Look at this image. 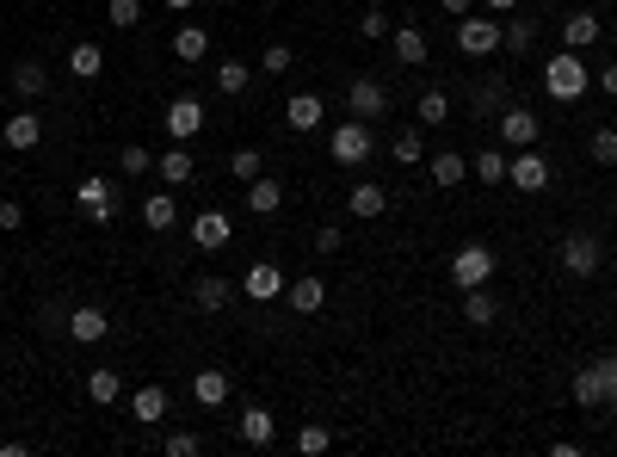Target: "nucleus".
<instances>
[{
	"label": "nucleus",
	"mask_w": 617,
	"mask_h": 457,
	"mask_svg": "<svg viewBox=\"0 0 617 457\" xmlns=\"http://www.w3.org/2000/svg\"><path fill=\"white\" fill-rule=\"evenodd\" d=\"M587 87H593V68L580 62V50H556L550 62H543V93H550L556 105H574Z\"/></svg>",
	"instance_id": "f257e3e1"
},
{
	"label": "nucleus",
	"mask_w": 617,
	"mask_h": 457,
	"mask_svg": "<svg viewBox=\"0 0 617 457\" xmlns=\"http://www.w3.org/2000/svg\"><path fill=\"white\" fill-rule=\"evenodd\" d=\"M328 155H334V167H365V161L377 155V136H371V124H365V118H346V124H334V136H328Z\"/></svg>",
	"instance_id": "f03ea898"
},
{
	"label": "nucleus",
	"mask_w": 617,
	"mask_h": 457,
	"mask_svg": "<svg viewBox=\"0 0 617 457\" xmlns=\"http://www.w3.org/2000/svg\"><path fill=\"white\" fill-rule=\"evenodd\" d=\"M550 180H556V167H550V155H543L537 143L506 155V186H519V192H543Z\"/></svg>",
	"instance_id": "7ed1b4c3"
},
{
	"label": "nucleus",
	"mask_w": 617,
	"mask_h": 457,
	"mask_svg": "<svg viewBox=\"0 0 617 457\" xmlns=\"http://www.w3.org/2000/svg\"><path fill=\"white\" fill-rule=\"evenodd\" d=\"M488 278H494V248L488 241H469V248L451 254V285L457 291H476V285H488Z\"/></svg>",
	"instance_id": "20e7f679"
},
{
	"label": "nucleus",
	"mask_w": 617,
	"mask_h": 457,
	"mask_svg": "<svg viewBox=\"0 0 617 457\" xmlns=\"http://www.w3.org/2000/svg\"><path fill=\"white\" fill-rule=\"evenodd\" d=\"M556 266H562L568 278H593V272L605 266V248H599V235H587V229H574V235L562 241V254H556Z\"/></svg>",
	"instance_id": "39448f33"
},
{
	"label": "nucleus",
	"mask_w": 617,
	"mask_h": 457,
	"mask_svg": "<svg viewBox=\"0 0 617 457\" xmlns=\"http://www.w3.org/2000/svg\"><path fill=\"white\" fill-rule=\"evenodd\" d=\"M457 50H463V56H494V50H500V19H494V13H482V19L463 13V19H457Z\"/></svg>",
	"instance_id": "423d86ee"
},
{
	"label": "nucleus",
	"mask_w": 617,
	"mask_h": 457,
	"mask_svg": "<svg viewBox=\"0 0 617 457\" xmlns=\"http://www.w3.org/2000/svg\"><path fill=\"white\" fill-rule=\"evenodd\" d=\"M161 124H167V136H173V143H192V136L204 130V99H192V93H179V99H167V112H161Z\"/></svg>",
	"instance_id": "0eeeda50"
},
{
	"label": "nucleus",
	"mask_w": 617,
	"mask_h": 457,
	"mask_svg": "<svg viewBox=\"0 0 617 457\" xmlns=\"http://www.w3.org/2000/svg\"><path fill=\"white\" fill-rule=\"evenodd\" d=\"M68 340H81V346H99L105 334H112V315H105L99 303H81V309H68Z\"/></svg>",
	"instance_id": "6e6552de"
},
{
	"label": "nucleus",
	"mask_w": 617,
	"mask_h": 457,
	"mask_svg": "<svg viewBox=\"0 0 617 457\" xmlns=\"http://www.w3.org/2000/svg\"><path fill=\"white\" fill-rule=\"evenodd\" d=\"M284 285H290V278H284V266H272V260H253V266L241 272V291H247L253 303H272V297H284Z\"/></svg>",
	"instance_id": "1a4fd4ad"
},
{
	"label": "nucleus",
	"mask_w": 617,
	"mask_h": 457,
	"mask_svg": "<svg viewBox=\"0 0 617 457\" xmlns=\"http://www.w3.org/2000/svg\"><path fill=\"white\" fill-rule=\"evenodd\" d=\"M346 105H352V118H365V124H371V118H383V112H389V87H383V81H371V75H358V81L346 87Z\"/></svg>",
	"instance_id": "9d476101"
},
{
	"label": "nucleus",
	"mask_w": 617,
	"mask_h": 457,
	"mask_svg": "<svg viewBox=\"0 0 617 457\" xmlns=\"http://www.w3.org/2000/svg\"><path fill=\"white\" fill-rule=\"evenodd\" d=\"M192 241H198L204 254L229 248V241H235V223H229V210H198V217H192Z\"/></svg>",
	"instance_id": "9b49d317"
},
{
	"label": "nucleus",
	"mask_w": 617,
	"mask_h": 457,
	"mask_svg": "<svg viewBox=\"0 0 617 457\" xmlns=\"http://www.w3.org/2000/svg\"><path fill=\"white\" fill-rule=\"evenodd\" d=\"M321 118H328V105H321V93H290V99H284V124L297 130V136L321 130Z\"/></svg>",
	"instance_id": "f8f14e48"
},
{
	"label": "nucleus",
	"mask_w": 617,
	"mask_h": 457,
	"mask_svg": "<svg viewBox=\"0 0 617 457\" xmlns=\"http://www.w3.org/2000/svg\"><path fill=\"white\" fill-rule=\"evenodd\" d=\"M0 136H7L13 155H31V149L44 143V118H38V112H13L7 124H0Z\"/></svg>",
	"instance_id": "ddd939ff"
},
{
	"label": "nucleus",
	"mask_w": 617,
	"mask_h": 457,
	"mask_svg": "<svg viewBox=\"0 0 617 457\" xmlns=\"http://www.w3.org/2000/svg\"><path fill=\"white\" fill-rule=\"evenodd\" d=\"M284 303H290V315H321V303H328V285H321L315 272H303V278H290V285H284Z\"/></svg>",
	"instance_id": "4468645a"
},
{
	"label": "nucleus",
	"mask_w": 617,
	"mask_h": 457,
	"mask_svg": "<svg viewBox=\"0 0 617 457\" xmlns=\"http://www.w3.org/2000/svg\"><path fill=\"white\" fill-rule=\"evenodd\" d=\"M167 414H173V396L161 390V383H142V390L130 396V420H142V427H161Z\"/></svg>",
	"instance_id": "2eb2a0df"
},
{
	"label": "nucleus",
	"mask_w": 617,
	"mask_h": 457,
	"mask_svg": "<svg viewBox=\"0 0 617 457\" xmlns=\"http://www.w3.org/2000/svg\"><path fill=\"white\" fill-rule=\"evenodd\" d=\"M389 44H395V62H402V68H426V56H432V44H426L420 25H395Z\"/></svg>",
	"instance_id": "dca6fc26"
},
{
	"label": "nucleus",
	"mask_w": 617,
	"mask_h": 457,
	"mask_svg": "<svg viewBox=\"0 0 617 457\" xmlns=\"http://www.w3.org/2000/svg\"><path fill=\"white\" fill-rule=\"evenodd\" d=\"M500 136H506V149H531V143H537V112L506 105V112H500Z\"/></svg>",
	"instance_id": "f3484780"
},
{
	"label": "nucleus",
	"mask_w": 617,
	"mask_h": 457,
	"mask_svg": "<svg viewBox=\"0 0 617 457\" xmlns=\"http://www.w3.org/2000/svg\"><path fill=\"white\" fill-rule=\"evenodd\" d=\"M247 210H253V217H278V210H284V186L272 180V173L247 180Z\"/></svg>",
	"instance_id": "a211bd4d"
},
{
	"label": "nucleus",
	"mask_w": 617,
	"mask_h": 457,
	"mask_svg": "<svg viewBox=\"0 0 617 457\" xmlns=\"http://www.w3.org/2000/svg\"><path fill=\"white\" fill-rule=\"evenodd\" d=\"M192 402L216 414V408L229 402V371H216V365H210V371H198V377H192Z\"/></svg>",
	"instance_id": "6ab92c4d"
},
{
	"label": "nucleus",
	"mask_w": 617,
	"mask_h": 457,
	"mask_svg": "<svg viewBox=\"0 0 617 457\" xmlns=\"http://www.w3.org/2000/svg\"><path fill=\"white\" fill-rule=\"evenodd\" d=\"M241 439L266 451V445L278 439V420H272V408H260V402H253V408H241Z\"/></svg>",
	"instance_id": "aec40b11"
},
{
	"label": "nucleus",
	"mask_w": 617,
	"mask_h": 457,
	"mask_svg": "<svg viewBox=\"0 0 617 457\" xmlns=\"http://www.w3.org/2000/svg\"><path fill=\"white\" fill-rule=\"evenodd\" d=\"M155 167H161V186H192V173H198V161H192V149H186V143H173Z\"/></svg>",
	"instance_id": "412c9836"
},
{
	"label": "nucleus",
	"mask_w": 617,
	"mask_h": 457,
	"mask_svg": "<svg viewBox=\"0 0 617 457\" xmlns=\"http://www.w3.org/2000/svg\"><path fill=\"white\" fill-rule=\"evenodd\" d=\"M346 210H352V217H383V210H389V192H383L377 180H358V186L346 192Z\"/></svg>",
	"instance_id": "4be33fe9"
},
{
	"label": "nucleus",
	"mask_w": 617,
	"mask_h": 457,
	"mask_svg": "<svg viewBox=\"0 0 617 457\" xmlns=\"http://www.w3.org/2000/svg\"><path fill=\"white\" fill-rule=\"evenodd\" d=\"M87 396H93L99 408H112V402L124 396V377H118V365H93V371H87Z\"/></svg>",
	"instance_id": "5701e85b"
},
{
	"label": "nucleus",
	"mask_w": 617,
	"mask_h": 457,
	"mask_svg": "<svg viewBox=\"0 0 617 457\" xmlns=\"http://www.w3.org/2000/svg\"><path fill=\"white\" fill-rule=\"evenodd\" d=\"M13 93L19 99H44L50 93V68L44 62H13Z\"/></svg>",
	"instance_id": "b1692460"
},
{
	"label": "nucleus",
	"mask_w": 617,
	"mask_h": 457,
	"mask_svg": "<svg viewBox=\"0 0 617 457\" xmlns=\"http://www.w3.org/2000/svg\"><path fill=\"white\" fill-rule=\"evenodd\" d=\"M426 173H432V186H445V192H451V186H463V180H469V161H463L457 149H445V155H432V161H426Z\"/></svg>",
	"instance_id": "393cba45"
},
{
	"label": "nucleus",
	"mask_w": 617,
	"mask_h": 457,
	"mask_svg": "<svg viewBox=\"0 0 617 457\" xmlns=\"http://www.w3.org/2000/svg\"><path fill=\"white\" fill-rule=\"evenodd\" d=\"M173 223H179V204H173V192H155V198H142V229L167 235Z\"/></svg>",
	"instance_id": "a878e982"
},
{
	"label": "nucleus",
	"mask_w": 617,
	"mask_h": 457,
	"mask_svg": "<svg viewBox=\"0 0 617 457\" xmlns=\"http://www.w3.org/2000/svg\"><path fill=\"white\" fill-rule=\"evenodd\" d=\"M494 315H500V303H494V291H488V285L463 291V322H469V328H494Z\"/></svg>",
	"instance_id": "bb28decb"
},
{
	"label": "nucleus",
	"mask_w": 617,
	"mask_h": 457,
	"mask_svg": "<svg viewBox=\"0 0 617 457\" xmlns=\"http://www.w3.org/2000/svg\"><path fill=\"white\" fill-rule=\"evenodd\" d=\"M562 44H568V50L599 44V13H568V19H562Z\"/></svg>",
	"instance_id": "cd10ccee"
},
{
	"label": "nucleus",
	"mask_w": 617,
	"mask_h": 457,
	"mask_svg": "<svg viewBox=\"0 0 617 457\" xmlns=\"http://www.w3.org/2000/svg\"><path fill=\"white\" fill-rule=\"evenodd\" d=\"M173 56H179V62H204V56H210V31H204V25H179Z\"/></svg>",
	"instance_id": "c85d7f7f"
},
{
	"label": "nucleus",
	"mask_w": 617,
	"mask_h": 457,
	"mask_svg": "<svg viewBox=\"0 0 617 457\" xmlns=\"http://www.w3.org/2000/svg\"><path fill=\"white\" fill-rule=\"evenodd\" d=\"M247 81H253V68H247V62H235V56H223V62H216V93L241 99V93H247Z\"/></svg>",
	"instance_id": "c756f323"
},
{
	"label": "nucleus",
	"mask_w": 617,
	"mask_h": 457,
	"mask_svg": "<svg viewBox=\"0 0 617 457\" xmlns=\"http://www.w3.org/2000/svg\"><path fill=\"white\" fill-rule=\"evenodd\" d=\"M192 297H198V309H210V315H216V309H229L235 285H229V278H216V272H210V278H198V285H192Z\"/></svg>",
	"instance_id": "7c9ffc66"
},
{
	"label": "nucleus",
	"mask_w": 617,
	"mask_h": 457,
	"mask_svg": "<svg viewBox=\"0 0 617 457\" xmlns=\"http://www.w3.org/2000/svg\"><path fill=\"white\" fill-rule=\"evenodd\" d=\"M99 68H105V50H99V44H75V50H68V75H75V81H93Z\"/></svg>",
	"instance_id": "2f4dec72"
},
{
	"label": "nucleus",
	"mask_w": 617,
	"mask_h": 457,
	"mask_svg": "<svg viewBox=\"0 0 617 457\" xmlns=\"http://www.w3.org/2000/svg\"><path fill=\"white\" fill-rule=\"evenodd\" d=\"M469 173H476L482 186H506V149H482L476 161H469Z\"/></svg>",
	"instance_id": "473e14b6"
},
{
	"label": "nucleus",
	"mask_w": 617,
	"mask_h": 457,
	"mask_svg": "<svg viewBox=\"0 0 617 457\" xmlns=\"http://www.w3.org/2000/svg\"><path fill=\"white\" fill-rule=\"evenodd\" d=\"M414 118H420V124H451V93L426 87V93H420V105H414Z\"/></svg>",
	"instance_id": "72a5a7b5"
},
{
	"label": "nucleus",
	"mask_w": 617,
	"mask_h": 457,
	"mask_svg": "<svg viewBox=\"0 0 617 457\" xmlns=\"http://www.w3.org/2000/svg\"><path fill=\"white\" fill-rule=\"evenodd\" d=\"M118 173H124V180H142V173H155V155L142 143H124L118 149Z\"/></svg>",
	"instance_id": "f704fd0d"
},
{
	"label": "nucleus",
	"mask_w": 617,
	"mask_h": 457,
	"mask_svg": "<svg viewBox=\"0 0 617 457\" xmlns=\"http://www.w3.org/2000/svg\"><path fill=\"white\" fill-rule=\"evenodd\" d=\"M574 402L580 408H605V383H599V371L587 365V371H574Z\"/></svg>",
	"instance_id": "c9c22d12"
},
{
	"label": "nucleus",
	"mask_w": 617,
	"mask_h": 457,
	"mask_svg": "<svg viewBox=\"0 0 617 457\" xmlns=\"http://www.w3.org/2000/svg\"><path fill=\"white\" fill-rule=\"evenodd\" d=\"M328 445H334V433L321 427V420H303V433H297V451H303V457H321Z\"/></svg>",
	"instance_id": "e433bc0d"
},
{
	"label": "nucleus",
	"mask_w": 617,
	"mask_h": 457,
	"mask_svg": "<svg viewBox=\"0 0 617 457\" xmlns=\"http://www.w3.org/2000/svg\"><path fill=\"white\" fill-rule=\"evenodd\" d=\"M531 38H537L531 19H513V13L500 19V44H506V50H531Z\"/></svg>",
	"instance_id": "4c0bfd02"
},
{
	"label": "nucleus",
	"mask_w": 617,
	"mask_h": 457,
	"mask_svg": "<svg viewBox=\"0 0 617 457\" xmlns=\"http://www.w3.org/2000/svg\"><path fill=\"white\" fill-rule=\"evenodd\" d=\"M229 173H235V180L247 186V180H260V173H266V161H260V149H235L229 155Z\"/></svg>",
	"instance_id": "58836bf2"
},
{
	"label": "nucleus",
	"mask_w": 617,
	"mask_h": 457,
	"mask_svg": "<svg viewBox=\"0 0 617 457\" xmlns=\"http://www.w3.org/2000/svg\"><path fill=\"white\" fill-rule=\"evenodd\" d=\"M389 155L402 161V167H420V161H426V143H420L414 130H402V136H395V143H389Z\"/></svg>",
	"instance_id": "ea45409f"
},
{
	"label": "nucleus",
	"mask_w": 617,
	"mask_h": 457,
	"mask_svg": "<svg viewBox=\"0 0 617 457\" xmlns=\"http://www.w3.org/2000/svg\"><path fill=\"white\" fill-rule=\"evenodd\" d=\"M587 155L599 161V167H617V130L605 124V130H593V143H587Z\"/></svg>",
	"instance_id": "a19ab883"
},
{
	"label": "nucleus",
	"mask_w": 617,
	"mask_h": 457,
	"mask_svg": "<svg viewBox=\"0 0 617 457\" xmlns=\"http://www.w3.org/2000/svg\"><path fill=\"white\" fill-rule=\"evenodd\" d=\"M105 13H112L118 31H130V25H142V0H105Z\"/></svg>",
	"instance_id": "79ce46f5"
},
{
	"label": "nucleus",
	"mask_w": 617,
	"mask_h": 457,
	"mask_svg": "<svg viewBox=\"0 0 617 457\" xmlns=\"http://www.w3.org/2000/svg\"><path fill=\"white\" fill-rule=\"evenodd\" d=\"M290 44H266V56H260V75H290Z\"/></svg>",
	"instance_id": "37998d69"
},
{
	"label": "nucleus",
	"mask_w": 617,
	"mask_h": 457,
	"mask_svg": "<svg viewBox=\"0 0 617 457\" xmlns=\"http://www.w3.org/2000/svg\"><path fill=\"white\" fill-rule=\"evenodd\" d=\"M161 451H167V457H198V451H204V439H198V433H167V439H161Z\"/></svg>",
	"instance_id": "c03bdc74"
},
{
	"label": "nucleus",
	"mask_w": 617,
	"mask_h": 457,
	"mask_svg": "<svg viewBox=\"0 0 617 457\" xmlns=\"http://www.w3.org/2000/svg\"><path fill=\"white\" fill-rule=\"evenodd\" d=\"M389 31H395V25H389V13H383V7L358 13V38H389Z\"/></svg>",
	"instance_id": "a18cd8bd"
},
{
	"label": "nucleus",
	"mask_w": 617,
	"mask_h": 457,
	"mask_svg": "<svg viewBox=\"0 0 617 457\" xmlns=\"http://www.w3.org/2000/svg\"><path fill=\"white\" fill-rule=\"evenodd\" d=\"M340 241H346V235H340L334 223H321V229H315V254H340Z\"/></svg>",
	"instance_id": "49530a36"
},
{
	"label": "nucleus",
	"mask_w": 617,
	"mask_h": 457,
	"mask_svg": "<svg viewBox=\"0 0 617 457\" xmlns=\"http://www.w3.org/2000/svg\"><path fill=\"white\" fill-rule=\"evenodd\" d=\"M593 371H599V383H605V402H611V396H617V353H605Z\"/></svg>",
	"instance_id": "de8ad7c7"
},
{
	"label": "nucleus",
	"mask_w": 617,
	"mask_h": 457,
	"mask_svg": "<svg viewBox=\"0 0 617 457\" xmlns=\"http://www.w3.org/2000/svg\"><path fill=\"white\" fill-rule=\"evenodd\" d=\"M25 223V204L19 198H0V229H19Z\"/></svg>",
	"instance_id": "09e8293b"
},
{
	"label": "nucleus",
	"mask_w": 617,
	"mask_h": 457,
	"mask_svg": "<svg viewBox=\"0 0 617 457\" xmlns=\"http://www.w3.org/2000/svg\"><path fill=\"white\" fill-rule=\"evenodd\" d=\"M439 7H445L451 19H463V13H476V0H439Z\"/></svg>",
	"instance_id": "8fccbe9b"
},
{
	"label": "nucleus",
	"mask_w": 617,
	"mask_h": 457,
	"mask_svg": "<svg viewBox=\"0 0 617 457\" xmlns=\"http://www.w3.org/2000/svg\"><path fill=\"white\" fill-rule=\"evenodd\" d=\"M482 7H488L494 19H506V13H513V7H519V0H482Z\"/></svg>",
	"instance_id": "3c124183"
},
{
	"label": "nucleus",
	"mask_w": 617,
	"mask_h": 457,
	"mask_svg": "<svg viewBox=\"0 0 617 457\" xmlns=\"http://www.w3.org/2000/svg\"><path fill=\"white\" fill-rule=\"evenodd\" d=\"M599 81H605V93H611V99H617V62H611V68H605V75H599Z\"/></svg>",
	"instance_id": "603ef678"
},
{
	"label": "nucleus",
	"mask_w": 617,
	"mask_h": 457,
	"mask_svg": "<svg viewBox=\"0 0 617 457\" xmlns=\"http://www.w3.org/2000/svg\"><path fill=\"white\" fill-rule=\"evenodd\" d=\"M161 7H167V13H186V7H192V0H161Z\"/></svg>",
	"instance_id": "864d4df0"
},
{
	"label": "nucleus",
	"mask_w": 617,
	"mask_h": 457,
	"mask_svg": "<svg viewBox=\"0 0 617 457\" xmlns=\"http://www.w3.org/2000/svg\"><path fill=\"white\" fill-rule=\"evenodd\" d=\"M605 408H611V420H617V396H611V402H605Z\"/></svg>",
	"instance_id": "5fc2aeb1"
}]
</instances>
